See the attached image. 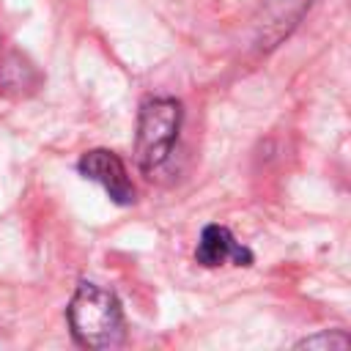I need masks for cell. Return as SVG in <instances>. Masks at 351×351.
Returning a JSON list of instances; mask_svg holds the SVG:
<instances>
[{
    "label": "cell",
    "instance_id": "3957f363",
    "mask_svg": "<svg viewBox=\"0 0 351 351\" xmlns=\"http://www.w3.org/2000/svg\"><path fill=\"white\" fill-rule=\"evenodd\" d=\"M77 170L82 178L96 181L107 197L118 206H132L137 200V189L129 178L123 159L110 148H90L77 159Z\"/></svg>",
    "mask_w": 351,
    "mask_h": 351
},
{
    "label": "cell",
    "instance_id": "5b68a950",
    "mask_svg": "<svg viewBox=\"0 0 351 351\" xmlns=\"http://www.w3.org/2000/svg\"><path fill=\"white\" fill-rule=\"evenodd\" d=\"M38 71L33 69V63L27 58H22L19 52H8L5 58H0V90L3 93H25L33 90L38 85Z\"/></svg>",
    "mask_w": 351,
    "mask_h": 351
},
{
    "label": "cell",
    "instance_id": "7a4b0ae2",
    "mask_svg": "<svg viewBox=\"0 0 351 351\" xmlns=\"http://www.w3.org/2000/svg\"><path fill=\"white\" fill-rule=\"evenodd\" d=\"M184 123V107L173 96H148L137 110V132H134V162L151 176L156 167L167 162L173 145L178 140Z\"/></svg>",
    "mask_w": 351,
    "mask_h": 351
},
{
    "label": "cell",
    "instance_id": "8992f818",
    "mask_svg": "<svg viewBox=\"0 0 351 351\" xmlns=\"http://www.w3.org/2000/svg\"><path fill=\"white\" fill-rule=\"evenodd\" d=\"M348 346H351V337L343 329H324V332L307 335V337H302L296 343V348H313V351H332V348L343 351Z\"/></svg>",
    "mask_w": 351,
    "mask_h": 351
},
{
    "label": "cell",
    "instance_id": "277c9868",
    "mask_svg": "<svg viewBox=\"0 0 351 351\" xmlns=\"http://www.w3.org/2000/svg\"><path fill=\"white\" fill-rule=\"evenodd\" d=\"M195 263L203 269H217V266H252L255 255L247 244H241L225 225H206L197 247H195Z\"/></svg>",
    "mask_w": 351,
    "mask_h": 351
},
{
    "label": "cell",
    "instance_id": "6da1fadb",
    "mask_svg": "<svg viewBox=\"0 0 351 351\" xmlns=\"http://www.w3.org/2000/svg\"><path fill=\"white\" fill-rule=\"evenodd\" d=\"M69 332L77 346L90 351H110L126 343V321L118 296L99 282L80 280L66 307Z\"/></svg>",
    "mask_w": 351,
    "mask_h": 351
}]
</instances>
